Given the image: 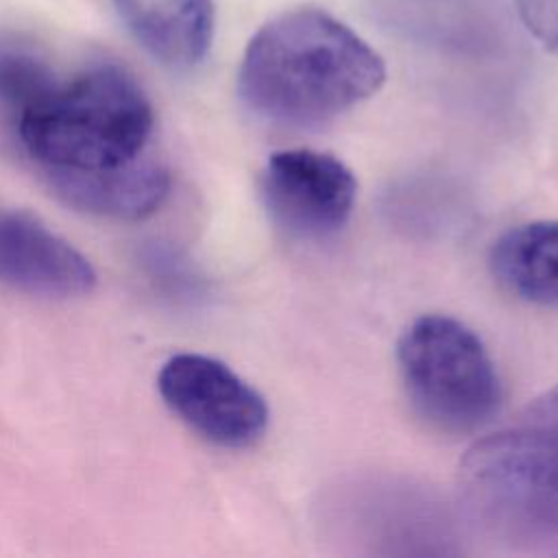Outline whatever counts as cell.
Returning <instances> with one entry per match:
<instances>
[{"label":"cell","mask_w":558,"mask_h":558,"mask_svg":"<svg viewBox=\"0 0 558 558\" xmlns=\"http://www.w3.org/2000/svg\"><path fill=\"white\" fill-rule=\"evenodd\" d=\"M381 57L325 11L292 9L264 24L242 57L238 89L259 118L283 126L329 122L371 98Z\"/></svg>","instance_id":"cell-1"},{"label":"cell","mask_w":558,"mask_h":558,"mask_svg":"<svg viewBox=\"0 0 558 558\" xmlns=\"http://www.w3.org/2000/svg\"><path fill=\"white\" fill-rule=\"evenodd\" d=\"M153 107L118 65H94L50 92L15 122V137L41 177L98 172L146 155Z\"/></svg>","instance_id":"cell-2"},{"label":"cell","mask_w":558,"mask_h":558,"mask_svg":"<svg viewBox=\"0 0 558 558\" xmlns=\"http://www.w3.org/2000/svg\"><path fill=\"white\" fill-rule=\"evenodd\" d=\"M471 510L514 538L558 541V429L525 423L484 436L460 462Z\"/></svg>","instance_id":"cell-3"},{"label":"cell","mask_w":558,"mask_h":558,"mask_svg":"<svg viewBox=\"0 0 558 558\" xmlns=\"http://www.w3.org/2000/svg\"><path fill=\"white\" fill-rule=\"evenodd\" d=\"M397 364L414 410L445 434L475 432L499 408L495 364L482 338L458 318H414L399 338Z\"/></svg>","instance_id":"cell-4"},{"label":"cell","mask_w":558,"mask_h":558,"mask_svg":"<svg viewBox=\"0 0 558 558\" xmlns=\"http://www.w3.org/2000/svg\"><path fill=\"white\" fill-rule=\"evenodd\" d=\"M157 388L166 405L214 445L251 447L268 427L264 397L216 357L172 355L157 375Z\"/></svg>","instance_id":"cell-5"},{"label":"cell","mask_w":558,"mask_h":558,"mask_svg":"<svg viewBox=\"0 0 558 558\" xmlns=\"http://www.w3.org/2000/svg\"><path fill=\"white\" fill-rule=\"evenodd\" d=\"M262 194L272 218L294 235L325 238L351 218L357 181L333 155L286 148L268 157Z\"/></svg>","instance_id":"cell-6"},{"label":"cell","mask_w":558,"mask_h":558,"mask_svg":"<svg viewBox=\"0 0 558 558\" xmlns=\"http://www.w3.org/2000/svg\"><path fill=\"white\" fill-rule=\"evenodd\" d=\"M0 283L41 299H76L96 283L87 257L28 214L0 209Z\"/></svg>","instance_id":"cell-7"},{"label":"cell","mask_w":558,"mask_h":558,"mask_svg":"<svg viewBox=\"0 0 558 558\" xmlns=\"http://www.w3.org/2000/svg\"><path fill=\"white\" fill-rule=\"evenodd\" d=\"M48 187L70 207L116 220H137L163 203L170 187L168 170L144 155L120 168L46 177Z\"/></svg>","instance_id":"cell-8"},{"label":"cell","mask_w":558,"mask_h":558,"mask_svg":"<svg viewBox=\"0 0 558 558\" xmlns=\"http://www.w3.org/2000/svg\"><path fill=\"white\" fill-rule=\"evenodd\" d=\"M135 39L163 65L187 70L211 44V0H113Z\"/></svg>","instance_id":"cell-9"},{"label":"cell","mask_w":558,"mask_h":558,"mask_svg":"<svg viewBox=\"0 0 558 558\" xmlns=\"http://www.w3.org/2000/svg\"><path fill=\"white\" fill-rule=\"evenodd\" d=\"M490 272L510 294L558 305V220H534L501 233L490 248Z\"/></svg>","instance_id":"cell-10"},{"label":"cell","mask_w":558,"mask_h":558,"mask_svg":"<svg viewBox=\"0 0 558 558\" xmlns=\"http://www.w3.org/2000/svg\"><path fill=\"white\" fill-rule=\"evenodd\" d=\"M377 13L403 28L466 31L499 17L490 0H375Z\"/></svg>","instance_id":"cell-11"},{"label":"cell","mask_w":558,"mask_h":558,"mask_svg":"<svg viewBox=\"0 0 558 558\" xmlns=\"http://www.w3.org/2000/svg\"><path fill=\"white\" fill-rule=\"evenodd\" d=\"M57 83L52 70L33 52L0 48V111L13 122Z\"/></svg>","instance_id":"cell-12"},{"label":"cell","mask_w":558,"mask_h":558,"mask_svg":"<svg viewBox=\"0 0 558 558\" xmlns=\"http://www.w3.org/2000/svg\"><path fill=\"white\" fill-rule=\"evenodd\" d=\"M514 4L534 37L558 50V0H514Z\"/></svg>","instance_id":"cell-13"},{"label":"cell","mask_w":558,"mask_h":558,"mask_svg":"<svg viewBox=\"0 0 558 558\" xmlns=\"http://www.w3.org/2000/svg\"><path fill=\"white\" fill-rule=\"evenodd\" d=\"M523 421L558 429V384L527 405Z\"/></svg>","instance_id":"cell-14"}]
</instances>
